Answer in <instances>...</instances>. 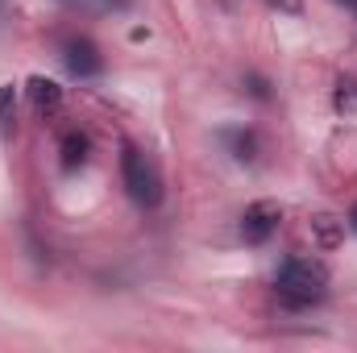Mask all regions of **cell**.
<instances>
[{
    "mask_svg": "<svg viewBox=\"0 0 357 353\" xmlns=\"http://www.w3.org/2000/svg\"><path fill=\"white\" fill-rule=\"evenodd\" d=\"M278 225H282V208L274 204V200H254L245 212H241V241L245 246H266L270 237L278 233Z\"/></svg>",
    "mask_w": 357,
    "mask_h": 353,
    "instance_id": "obj_3",
    "label": "cell"
},
{
    "mask_svg": "<svg viewBox=\"0 0 357 353\" xmlns=\"http://www.w3.org/2000/svg\"><path fill=\"white\" fill-rule=\"evenodd\" d=\"M349 229H354V233H357V204H354V208H349Z\"/></svg>",
    "mask_w": 357,
    "mask_h": 353,
    "instance_id": "obj_13",
    "label": "cell"
},
{
    "mask_svg": "<svg viewBox=\"0 0 357 353\" xmlns=\"http://www.w3.org/2000/svg\"><path fill=\"white\" fill-rule=\"evenodd\" d=\"M307 233H312V241H316L320 250H337V246H341V233H345V220L333 216V212H320V216H312Z\"/></svg>",
    "mask_w": 357,
    "mask_h": 353,
    "instance_id": "obj_6",
    "label": "cell"
},
{
    "mask_svg": "<svg viewBox=\"0 0 357 353\" xmlns=\"http://www.w3.org/2000/svg\"><path fill=\"white\" fill-rule=\"evenodd\" d=\"M59 154H63V171H79V167L88 163V154H91V137H88V133H79V129L63 133Z\"/></svg>",
    "mask_w": 357,
    "mask_h": 353,
    "instance_id": "obj_7",
    "label": "cell"
},
{
    "mask_svg": "<svg viewBox=\"0 0 357 353\" xmlns=\"http://www.w3.org/2000/svg\"><path fill=\"white\" fill-rule=\"evenodd\" d=\"M266 4L278 13H303V0H266Z\"/></svg>",
    "mask_w": 357,
    "mask_h": 353,
    "instance_id": "obj_12",
    "label": "cell"
},
{
    "mask_svg": "<svg viewBox=\"0 0 357 353\" xmlns=\"http://www.w3.org/2000/svg\"><path fill=\"white\" fill-rule=\"evenodd\" d=\"M59 4H67L75 13H125L129 8V0H59Z\"/></svg>",
    "mask_w": 357,
    "mask_h": 353,
    "instance_id": "obj_11",
    "label": "cell"
},
{
    "mask_svg": "<svg viewBox=\"0 0 357 353\" xmlns=\"http://www.w3.org/2000/svg\"><path fill=\"white\" fill-rule=\"evenodd\" d=\"M25 96H29V108H33L38 117H54V112L63 108V88H59L54 80H46V75H29Z\"/></svg>",
    "mask_w": 357,
    "mask_h": 353,
    "instance_id": "obj_5",
    "label": "cell"
},
{
    "mask_svg": "<svg viewBox=\"0 0 357 353\" xmlns=\"http://www.w3.org/2000/svg\"><path fill=\"white\" fill-rule=\"evenodd\" d=\"M17 133V88L0 84V142H8Z\"/></svg>",
    "mask_w": 357,
    "mask_h": 353,
    "instance_id": "obj_10",
    "label": "cell"
},
{
    "mask_svg": "<svg viewBox=\"0 0 357 353\" xmlns=\"http://www.w3.org/2000/svg\"><path fill=\"white\" fill-rule=\"evenodd\" d=\"M333 112L345 117V121H357V75H341L337 88H333Z\"/></svg>",
    "mask_w": 357,
    "mask_h": 353,
    "instance_id": "obj_8",
    "label": "cell"
},
{
    "mask_svg": "<svg viewBox=\"0 0 357 353\" xmlns=\"http://www.w3.org/2000/svg\"><path fill=\"white\" fill-rule=\"evenodd\" d=\"M324 291H328V266L320 258H287L274 274V295L291 312H303V308L320 303Z\"/></svg>",
    "mask_w": 357,
    "mask_h": 353,
    "instance_id": "obj_1",
    "label": "cell"
},
{
    "mask_svg": "<svg viewBox=\"0 0 357 353\" xmlns=\"http://www.w3.org/2000/svg\"><path fill=\"white\" fill-rule=\"evenodd\" d=\"M341 4H345V8H357V0H341Z\"/></svg>",
    "mask_w": 357,
    "mask_h": 353,
    "instance_id": "obj_14",
    "label": "cell"
},
{
    "mask_svg": "<svg viewBox=\"0 0 357 353\" xmlns=\"http://www.w3.org/2000/svg\"><path fill=\"white\" fill-rule=\"evenodd\" d=\"M63 59H67V71L79 75V80H96L104 71V59H100L91 38H67L63 42Z\"/></svg>",
    "mask_w": 357,
    "mask_h": 353,
    "instance_id": "obj_4",
    "label": "cell"
},
{
    "mask_svg": "<svg viewBox=\"0 0 357 353\" xmlns=\"http://www.w3.org/2000/svg\"><path fill=\"white\" fill-rule=\"evenodd\" d=\"M220 137L229 142L233 158H241V163H254V158H258V133H254V129H225Z\"/></svg>",
    "mask_w": 357,
    "mask_h": 353,
    "instance_id": "obj_9",
    "label": "cell"
},
{
    "mask_svg": "<svg viewBox=\"0 0 357 353\" xmlns=\"http://www.w3.org/2000/svg\"><path fill=\"white\" fill-rule=\"evenodd\" d=\"M121 179H125V191L133 204L142 208H154L162 200V179H158V167L150 163V154H142L137 146H125L121 150Z\"/></svg>",
    "mask_w": 357,
    "mask_h": 353,
    "instance_id": "obj_2",
    "label": "cell"
}]
</instances>
